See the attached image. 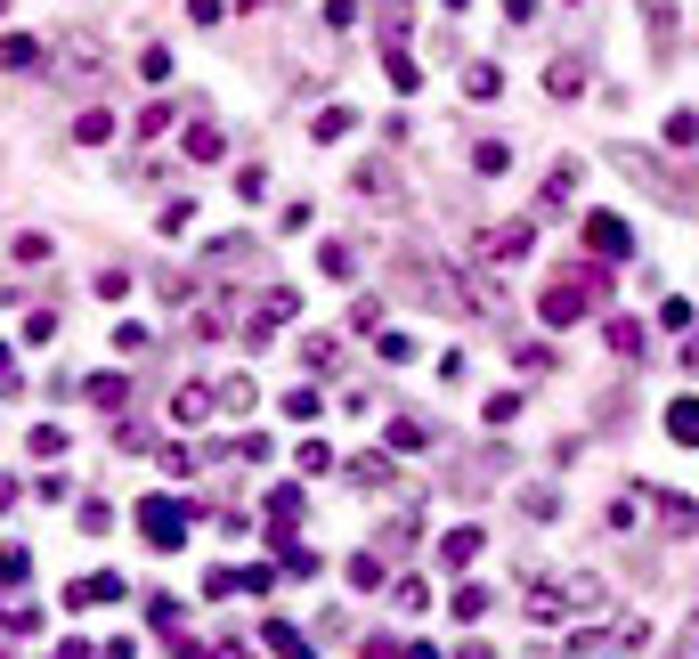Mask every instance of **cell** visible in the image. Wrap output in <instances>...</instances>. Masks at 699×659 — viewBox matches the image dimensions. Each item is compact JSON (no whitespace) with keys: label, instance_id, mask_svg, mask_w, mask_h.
<instances>
[{"label":"cell","instance_id":"1","mask_svg":"<svg viewBox=\"0 0 699 659\" xmlns=\"http://www.w3.org/2000/svg\"><path fill=\"white\" fill-rule=\"evenodd\" d=\"M602 293H610V277H602L594 261H586V269H561V277L537 293V318H545V326H578V318L602 302Z\"/></svg>","mask_w":699,"mask_h":659},{"label":"cell","instance_id":"2","mask_svg":"<svg viewBox=\"0 0 699 659\" xmlns=\"http://www.w3.org/2000/svg\"><path fill=\"white\" fill-rule=\"evenodd\" d=\"M350 196L374 204V212H399V204H407V179H399L391 155H358V163H350Z\"/></svg>","mask_w":699,"mask_h":659},{"label":"cell","instance_id":"3","mask_svg":"<svg viewBox=\"0 0 699 659\" xmlns=\"http://www.w3.org/2000/svg\"><path fill=\"white\" fill-rule=\"evenodd\" d=\"M618 171H626V179H643V188H651L659 204H683V179H675V171H667L651 147H618Z\"/></svg>","mask_w":699,"mask_h":659},{"label":"cell","instance_id":"4","mask_svg":"<svg viewBox=\"0 0 699 659\" xmlns=\"http://www.w3.org/2000/svg\"><path fill=\"white\" fill-rule=\"evenodd\" d=\"M139 529H147V546H187V505H171V497H147L139 505Z\"/></svg>","mask_w":699,"mask_h":659},{"label":"cell","instance_id":"5","mask_svg":"<svg viewBox=\"0 0 699 659\" xmlns=\"http://www.w3.org/2000/svg\"><path fill=\"white\" fill-rule=\"evenodd\" d=\"M529 245H537V220H496V228H480V261H529Z\"/></svg>","mask_w":699,"mask_h":659},{"label":"cell","instance_id":"6","mask_svg":"<svg viewBox=\"0 0 699 659\" xmlns=\"http://www.w3.org/2000/svg\"><path fill=\"white\" fill-rule=\"evenodd\" d=\"M586 245H594V261H626L634 253V228L618 212H586Z\"/></svg>","mask_w":699,"mask_h":659},{"label":"cell","instance_id":"7","mask_svg":"<svg viewBox=\"0 0 699 659\" xmlns=\"http://www.w3.org/2000/svg\"><path fill=\"white\" fill-rule=\"evenodd\" d=\"M545 98H586V57H545Z\"/></svg>","mask_w":699,"mask_h":659},{"label":"cell","instance_id":"8","mask_svg":"<svg viewBox=\"0 0 699 659\" xmlns=\"http://www.w3.org/2000/svg\"><path fill=\"white\" fill-rule=\"evenodd\" d=\"M212 407H220V391H212V383H179V391H171V424H204Z\"/></svg>","mask_w":699,"mask_h":659},{"label":"cell","instance_id":"9","mask_svg":"<svg viewBox=\"0 0 699 659\" xmlns=\"http://www.w3.org/2000/svg\"><path fill=\"white\" fill-rule=\"evenodd\" d=\"M480 546H488V529H448V537H439V562H448V570H472Z\"/></svg>","mask_w":699,"mask_h":659},{"label":"cell","instance_id":"10","mask_svg":"<svg viewBox=\"0 0 699 659\" xmlns=\"http://www.w3.org/2000/svg\"><path fill=\"white\" fill-rule=\"evenodd\" d=\"M569 196H578V163H569V155H561V163L545 171V188H537V204H545V212H561Z\"/></svg>","mask_w":699,"mask_h":659},{"label":"cell","instance_id":"11","mask_svg":"<svg viewBox=\"0 0 699 659\" xmlns=\"http://www.w3.org/2000/svg\"><path fill=\"white\" fill-rule=\"evenodd\" d=\"M667 440L675 448H699V399H675L667 407Z\"/></svg>","mask_w":699,"mask_h":659},{"label":"cell","instance_id":"12","mask_svg":"<svg viewBox=\"0 0 699 659\" xmlns=\"http://www.w3.org/2000/svg\"><path fill=\"white\" fill-rule=\"evenodd\" d=\"M0 66H9V74H33V66H41V41H33V33H9V41H0Z\"/></svg>","mask_w":699,"mask_h":659},{"label":"cell","instance_id":"13","mask_svg":"<svg viewBox=\"0 0 699 659\" xmlns=\"http://www.w3.org/2000/svg\"><path fill=\"white\" fill-rule=\"evenodd\" d=\"M651 505H659V521H667V529H683V537L699 529V505H691V497H667V489H651Z\"/></svg>","mask_w":699,"mask_h":659},{"label":"cell","instance_id":"14","mask_svg":"<svg viewBox=\"0 0 699 659\" xmlns=\"http://www.w3.org/2000/svg\"><path fill=\"white\" fill-rule=\"evenodd\" d=\"M74 139H82V147H106V139H114V114H106V106H82V114H74Z\"/></svg>","mask_w":699,"mask_h":659},{"label":"cell","instance_id":"15","mask_svg":"<svg viewBox=\"0 0 699 659\" xmlns=\"http://www.w3.org/2000/svg\"><path fill=\"white\" fill-rule=\"evenodd\" d=\"M561 611H569V586H529V619L537 627H553Z\"/></svg>","mask_w":699,"mask_h":659},{"label":"cell","instance_id":"16","mask_svg":"<svg viewBox=\"0 0 699 659\" xmlns=\"http://www.w3.org/2000/svg\"><path fill=\"white\" fill-rule=\"evenodd\" d=\"M220 155H228L220 123H196V131H187V163H220Z\"/></svg>","mask_w":699,"mask_h":659},{"label":"cell","instance_id":"17","mask_svg":"<svg viewBox=\"0 0 699 659\" xmlns=\"http://www.w3.org/2000/svg\"><path fill=\"white\" fill-rule=\"evenodd\" d=\"M464 98H504V74L488 66V57H472V66H464Z\"/></svg>","mask_w":699,"mask_h":659},{"label":"cell","instance_id":"18","mask_svg":"<svg viewBox=\"0 0 699 659\" xmlns=\"http://www.w3.org/2000/svg\"><path fill=\"white\" fill-rule=\"evenodd\" d=\"M334 358H342L334 334H309V342H301V367H309V375H334Z\"/></svg>","mask_w":699,"mask_h":659},{"label":"cell","instance_id":"19","mask_svg":"<svg viewBox=\"0 0 699 659\" xmlns=\"http://www.w3.org/2000/svg\"><path fill=\"white\" fill-rule=\"evenodd\" d=\"M472 171H480V179H496V171H513V147H504V139H480V147H472Z\"/></svg>","mask_w":699,"mask_h":659},{"label":"cell","instance_id":"20","mask_svg":"<svg viewBox=\"0 0 699 659\" xmlns=\"http://www.w3.org/2000/svg\"><path fill=\"white\" fill-rule=\"evenodd\" d=\"M342 578H350L358 594H374V586H391V570H383V562H374V554H350V570H342Z\"/></svg>","mask_w":699,"mask_h":659},{"label":"cell","instance_id":"21","mask_svg":"<svg viewBox=\"0 0 699 659\" xmlns=\"http://www.w3.org/2000/svg\"><path fill=\"white\" fill-rule=\"evenodd\" d=\"M415 448H431V424H415V415H399V424H391V456H415Z\"/></svg>","mask_w":699,"mask_h":659},{"label":"cell","instance_id":"22","mask_svg":"<svg viewBox=\"0 0 699 659\" xmlns=\"http://www.w3.org/2000/svg\"><path fill=\"white\" fill-rule=\"evenodd\" d=\"M350 481L358 489H391V456H350Z\"/></svg>","mask_w":699,"mask_h":659},{"label":"cell","instance_id":"23","mask_svg":"<svg viewBox=\"0 0 699 659\" xmlns=\"http://www.w3.org/2000/svg\"><path fill=\"white\" fill-rule=\"evenodd\" d=\"M261 643H269L277 659H309V643H301V635H293L285 619H269V627H261Z\"/></svg>","mask_w":699,"mask_h":659},{"label":"cell","instance_id":"24","mask_svg":"<svg viewBox=\"0 0 699 659\" xmlns=\"http://www.w3.org/2000/svg\"><path fill=\"white\" fill-rule=\"evenodd\" d=\"M383 74H391V90H423V66H415L407 49H391V57H383Z\"/></svg>","mask_w":699,"mask_h":659},{"label":"cell","instance_id":"25","mask_svg":"<svg viewBox=\"0 0 699 659\" xmlns=\"http://www.w3.org/2000/svg\"><path fill=\"white\" fill-rule=\"evenodd\" d=\"M602 334H610V350H618V358H643V326H634V318H610Z\"/></svg>","mask_w":699,"mask_h":659},{"label":"cell","instance_id":"26","mask_svg":"<svg viewBox=\"0 0 699 659\" xmlns=\"http://www.w3.org/2000/svg\"><path fill=\"white\" fill-rule=\"evenodd\" d=\"M415 537H423V513H391V529H383V546H391V554H407Z\"/></svg>","mask_w":699,"mask_h":659},{"label":"cell","instance_id":"27","mask_svg":"<svg viewBox=\"0 0 699 659\" xmlns=\"http://www.w3.org/2000/svg\"><path fill=\"white\" fill-rule=\"evenodd\" d=\"M350 123H358V114H350V106H326V114H317V123H309V131H317V139H326V147H334V139H350Z\"/></svg>","mask_w":699,"mask_h":659},{"label":"cell","instance_id":"28","mask_svg":"<svg viewBox=\"0 0 699 659\" xmlns=\"http://www.w3.org/2000/svg\"><path fill=\"white\" fill-rule=\"evenodd\" d=\"M33 578V554L25 546H0V586H25Z\"/></svg>","mask_w":699,"mask_h":659},{"label":"cell","instance_id":"29","mask_svg":"<svg viewBox=\"0 0 699 659\" xmlns=\"http://www.w3.org/2000/svg\"><path fill=\"white\" fill-rule=\"evenodd\" d=\"M667 147H699V114H691V106L667 114Z\"/></svg>","mask_w":699,"mask_h":659},{"label":"cell","instance_id":"30","mask_svg":"<svg viewBox=\"0 0 699 659\" xmlns=\"http://www.w3.org/2000/svg\"><path fill=\"white\" fill-rule=\"evenodd\" d=\"M643 17H651V41L667 49L675 41V0H643Z\"/></svg>","mask_w":699,"mask_h":659},{"label":"cell","instance_id":"31","mask_svg":"<svg viewBox=\"0 0 699 659\" xmlns=\"http://www.w3.org/2000/svg\"><path fill=\"white\" fill-rule=\"evenodd\" d=\"M122 399H131V383H122V375H90V407H122Z\"/></svg>","mask_w":699,"mask_h":659},{"label":"cell","instance_id":"32","mask_svg":"<svg viewBox=\"0 0 699 659\" xmlns=\"http://www.w3.org/2000/svg\"><path fill=\"white\" fill-rule=\"evenodd\" d=\"M521 513H529V521H553V513H561V489H521Z\"/></svg>","mask_w":699,"mask_h":659},{"label":"cell","instance_id":"33","mask_svg":"<svg viewBox=\"0 0 699 659\" xmlns=\"http://www.w3.org/2000/svg\"><path fill=\"white\" fill-rule=\"evenodd\" d=\"M391 603H399V611H431V586H423V578H399Z\"/></svg>","mask_w":699,"mask_h":659},{"label":"cell","instance_id":"34","mask_svg":"<svg viewBox=\"0 0 699 659\" xmlns=\"http://www.w3.org/2000/svg\"><path fill=\"white\" fill-rule=\"evenodd\" d=\"M456 619H464V627L488 619V586H464V594H456Z\"/></svg>","mask_w":699,"mask_h":659},{"label":"cell","instance_id":"35","mask_svg":"<svg viewBox=\"0 0 699 659\" xmlns=\"http://www.w3.org/2000/svg\"><path fill=\"white\" fill-rule=\"evenodd\" d=\"M407 17H415V9H407V0H383V41H391V49L407 41Z\"/></svg>","mask_w":699,"mask_h":659},{"label":"cell","instance_id":"36","mask_svg":"<svg viewBox=\"0 0 699 659\" xmlns=\"http://www.w3.org/2000/svg\"><path fill=\"white\" fill-rule=\"evenodd\" d=\"M317 261H326V277H358V253L342 245V236H334V245H326V253H317Z\"/></svg>","mask_w":699,"mask_h":659},{"label":"cell","instance_id":"37","mask_svg":"<svg viewBox=\"0 0 699 659\" xmlns=\"http://www.w3.org/2000/svg\"><path fill=\"white\" fill-rule=\"evenodd\" d=\"M236 196H244V204H261V196H269V171H261V163H244V171H236Z\"/></svg>","mask_w":699,"mask_h":659},{"label":"cell","instance_id":"38","mask_svg":"<svg viewBox=\"0 0 699 659\" xmlns=\"http://www.w3.org/2000/svg\"><path fill=\"white\" fill-rule=\"evenodd\" d=\"M163 131H171V106H163V98L139 106V139H163Z\"/></svg>","mask_w":699,"mask_h":659},{"label":"cell","instance_id":"39","mask_svg":"<svg viewBox=\"0 0 699 659\" xmlns=\"http://www.w3.org/2000/svg\"><path fill=\"white\" fill-rule=\"evenodd\" d=\"M220 407H228V415H244V407H252V383H244V375H228V383H220Z\"/></svg>","mask_w":699,"mask_h":659},{"label":"cell","instance_id":"40","mask_svg":"<svg viewBox=\"0 0 699 659\" xmlns=\"http://www.w3.org/2000/svg\"><path fill=\"white\" fill-rule=\"evenodd\" d=\"M82 529H90V537H106V529H114V505H106V497H90V505H82Z\"/></svg>","mask_w":699,"mask_h":659},{"label":"cell","instance_id":"41","mask_svg":"<svg viewBox=\"0 0 699 659\" xmlns=\"http://www.w3.org/2000/svg\"><path fill=\"white\" fill-rule=\"evenodd\" d=\"M17 261H33V269L49 261V236H41V228H25V236H17Z\"/></svg>","mask_w":699,"mask_h":659},{"label":"cell","instance_id":"42","mask_svg":"<svg viewBox=\"0 0 699 659\" xmlns=\"http://www.w3.org/2000/svg\"><path fill=\"white\" fill-rule=\"evenodd\" d=\"M350 326L358 334H383V302H350Z\"/></svg>","mask_w":699,"mask_h":659},{"label":"cell","instance_id":"43","mask_svg":"<svg viewBox=\"0 0 699 659\" xmlns=\"http://www.w3.org/2000/svg\"><path fill=\"white\" fill-rule=\"evenodd\" d=\"M374 350H383L391 367H407V358H415V342H407V334H374Z\"/></svg>","mask_w":699,"mask_h":659},{"label":"cell","instance_id":"44","mask_svg":"<svg viewBox=\"0 0 699 659\" xmlns=\"http://www.w3.org/2000/svg\"><path fill=\"white\" fill-rule=\"evenodd\" d=\"M33 456H66V432H57V424H33Z\"/></svg>","mask_w":699,"mask_h":659},{"label":"cell","instance_id":"45","mask_svg":"<svg viewBox=\"0 0 699 659\" xmlns=\"http://www.w3.org/2000/svg\"><path fill=\"white\" fill-rule=\"evenodd\" d=\"M675 659H699V603H691V619H683V635H675Z\"/></svg>","mask_w":699,"mask_h":659},{"label":"cell","instance_id":"46","mask_svg":"<svg viewBox=\"0 0 699 659\" xmlns=\"http://www.w3.org/2000/svg\"><path fill=\"white\" fill-rule=\"evenodd\" d=\"M187 17H196V25H220V17H228V0H187Z\"/></svg>","mask_w":699,"mask_h":659},{"label":"cell","instance_id":"47","mask_svg":"<svg viewBox=\"0 0 699 659\" xmlns=\"http://www.w3.org/2000/svg\"><path fill=\"white\" fill-rule=\"evenodd\" d=\"M326 25L342 33V25H358V0H326Z\"/></svg>","mask_w":699,"mask_h":659},{"label":"cell","instance_id":"48","mask_svg":"<svg viewBox=\"0 0 699 659\" xmlns=\"http://www.w3.org/2000/svg\"><path fill=\"white\" fill-rule=\"evenodd\" d=\"M0 399H17V358H9V342H0Z\"/></svg>","mask_w":699,"mask_h":659},{"label":"cell","instance_id":"49","mask_svg":"<svg viewBox=\"0 0 699 659\" xmlns=\"http://www.w3.org/2000/svg\"><path fill=\"white\" fill-rule=\"evenodd\" d=\"M366 659H407V651H399L391 635H374V643H366Z\"/></svg>","mask_w":699,"mask_h":659},{"label":"cell","instance_id":"50","mask_svg":"<svg viewBox=\"0 0 699 659\" xmlns=\"http://www.w3.org/2000/svg\"><path fill=\"white\" fill-rule=\"evenodd\" d=\"M212 659H252V651H244V643H220V651H212Z\"/></svg>","mask_w":699,"mask_h":659},{"label":"cell","instance_id":"51","mask_svg":"<svg viewBox=\"0 0 699 659\" xmlns=\"http://www.w3.org/2000/svg\"><path fill=\"white\" fill-rule=\"evenodd\" d=\"M407 659H439V651H431V643H407Z\"/></svg>","mask_w":699,"mask_h":659},{"label":"cell","instance_id":"52","mask_svg":"<svg viewBox=\"0 0 699 659\" xmlns=\"http://www.w3.org/2000/svg\"><path fill=\"white\" fill-rule=\"evenodd\" d=\"M456 659H488V643H464V651H456Z\"/></svg>","mask_w":699,"mask_h":659},{"label":"cell","instance_id":"53","mask_svg":"<svg viewBox=\"0 0 699 659\" xmlns=\"http://www.w3.org/2000/svg\"><path fill=\"white\" fill-rule=\"evenodd\" d=\"M236 9H269V0H236Z\"/></svg>","mask_w":699,"mask_h":659},{"label":"cell","instance_id":"54","mask_svg":"<svg viewBox=\"0 0 699 659\" xmlns=\"http://www.w3.org/2000/svg\"><path fill=\"white\" fill-rule=\"evenodd\" d=\"M0 17H9V0H0Z\"/></svg>","mask_w":699,"mask_h":659}]
</instances>
